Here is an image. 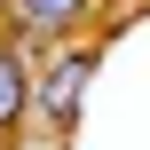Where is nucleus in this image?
<instances>
[{
	"label": "nucleus",
	"instance_id": "nucleus-1",
	"mask_svg": "<svg viewBox=\"0 0 150 150\" xmlns=\"http://www.w3.org/2000/svg\"><path fill=\"white\" fill-rule=\"evenodd\" d=\"M87 71H95V47H63V55L40 71L32 103H40V119H47V127H71V119H79V87H87Z\"/></svg>",
	"mask_w": 150,
	"mask_h": 150
},
{
	"label": "nucleus",
	"instance_id": "nucleus-2",
	"mask_svg": "<svg viewBox=\"0 0 150 150\" xmlns=\"http://www.w3.org/2000/svg\"><path fill=\"white\" fill-rule=\"evenodd\" d=\"M8 8V32L16 40H63L95 16V0H0Z\"/></svg>",
	"mask_w": 150,
	"mask_h": 150
},
{
	"label": "nucleus",
	"instance_id": "nucleus-3",
	"mask_svg": "<svg viewBox=\"0 0 150 150\" xmlns=\"http://www.w3.org/2000/svg\"><path fill=\"white\" fill-rule=\"evenodd\" d=\"M24 111H32V63L0 40V142L24 127Z\"/></svg>",
	"mask_w": 150,
	"mask_h": 150
},
{
	"label": "nucleus",
	"instance_id": "nucleus-4",
	"mask_svg": "<svg viewBox=\"0 0 150 150\" xmlns=\"http://www.w3.org/2000/svg\"><path fill=\"white\" fill-rule=\"evenodd\" d=\"M0 16H8V8H0Z\"/></svg>",
	"mask_w": 150,
	"mask_h": 150
}]
</instances>
